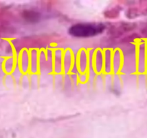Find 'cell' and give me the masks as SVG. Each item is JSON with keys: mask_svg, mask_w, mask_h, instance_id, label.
<instances>
[{"mask_svg": "<svg viewBox=\"0 0 147 138\" xmlns=\"http://www.w3.org/2000/svg\"><path fill=\"white\" fill-rule=\"evenodd\" d=\"M103 56L100 50H97L95 57V70L97 72H100L102 69Z\"/></svg>", "mask_w": 147, "mask_h": 138, "instance_id": "3957f363", "label": "cell"}, {"mask_svg": "<svg viewBox=\"0 0 147 138\" xmlns=\"http://www.w3.org/2000/svg\"><path fill=\"white\" fill-rule=\"evenodd\" d=\"M111 58H110V50H106L105 54V71L106 72H110L111 70Z\"/></svg>", "mask_w": 147, "mask_h": 138, "instance_id": "277c9868", "label": "cell"}, {"mask_svg": "<svg viewBox=\"0 0 147 138\" xmlns=\"http://www.w3.org/2000/svg\"><path fill=\"white\" fill-rule=\"evenodd\" d=\"M23 17L29 22H37L40 19V14L34 11H25L23 12Z\"/></svg>", "mask_w": 147, "mask_h": 138, "instance_id": "7a4b0ae2", "label": "cell"}, {"mask_svg": "<svg viewBox=\"0 0 147 138\" xmlns=\"http://www.w3.org/2000/svg\"><path fill=\"white\" fill-rule=\"evenodd\" d=\"M105 29L102 24H76L69 29V33L76 37H90L101 33Z\"/></svg>", "mask_w": 147, "mask_h": 138, "instance_id": "6da1fadb", "label": "cell"}]
</instances>
